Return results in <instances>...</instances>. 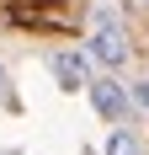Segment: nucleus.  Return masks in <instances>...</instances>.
<instances>
[{
  "label": "nucleus",
  "instance_id": "f257e3e1",
  "mask_svg": "<svg viewBox=\"0 0 149 155\" xmlns=\"http://www.w3.org/2000/svg\"><path fill=\"white\" fill-rule=\"evenodd\" d=\"M85 59L101 64L106 75H117L122 64L133 59V43H128V27H122L112 11H90V38H85Z\"/></svg>",
  "mask_w": 149,
  "mask_h": 155
},
{
  "label": "nucleus",
  "instance_id": "f03ea898",
  "mask_svg": "<svg viewBox=\"0 0 149 155\" xmlns=\"http://www.w3.org/2000/svg\"><path fill=\"white\" fill-rule=\"evenodd\" d=\"M90 70H96V64L85 59V48H59V54H48V75H53L59 91H85L90 80H96Z\"/></svg>",
  "mask_w": 149,
  "mask_h": 155
},
{
  "label": "nucleus",
  "instance_id": "7ed1b4c3",
  "mask_svg": "<svg viewBox=\"0 0 149 155\" xmlns=\"http://www.w3.org/2000/svg\"><path fill=\"white\" fill-rule=\"evenodd\" d=\"M85 96H90V107L101 112L106 123H122V118L133 112V102H128V86H122L117 75H96V80L85 86Z\"/></svg>",
  "mask_w": 149,
  "mask_h": 155
},
{
  "label": "nucleus",
  "instance_id": "20e7f679",
  "mask_svg": "<svg viewBox=\"0 0 149 155\" xmlns=\"http://www.w3.org/2000/svg\"><path fill=\"white\" fill-rule=\"evenodd\" d=\"M101 155H144V144H138V134H133V128L112 123V128H106V144H101Z\"/></svg>",
  "mask_w": 149,
  "mask_h": 155
},
{
  "label": "nucleus",
  "instance_id": "39448f33",
  "mask_svg": "<svg viewBox=\"0 0 149 155\" xmlns=\"http://www.w3.org/2000/svg\"><path fill=\"white\" fill-rule=\"evenodd\" d=\"M128 102H133L138 112H149V80H133V86H128Z\"/></svg>",
  "mask_w": 149,
  "mask_h": 155
},
{
  "label": "nucleus",
  "instance_id": "423d86ee",
  "mask_svg": "<svg viewBox=\"0 0 149 155\" xmlns=\"http://www.w3.org/2000/svg\"><path fill=\"white\" fill-rule=\"evenodd\" d=\"M0 107H16V91H11V75H5V64H0Z\"/></svg>",
  "mask_w": 149,
  "mask_h": 155
},
{
  "label": "nucleus",
  "instance_id": "0eeeda50",
  "mask_svg": "<svg viewBox=\"0 0 149 155\" xmlns=\"http://www.w3.org/2000/svg\"><path fill=\"white\" fill-rule=\"evenodd\" d=\"M0 155H16V150H0Z\"/></svg>",
  "mask_w": 149,
  "mask_h": 155
}]
</instances>
